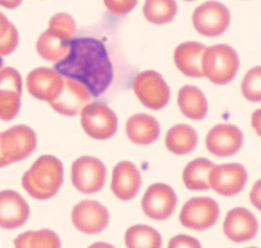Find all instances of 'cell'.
<instances>
[{"mask_svg": "<svg viewBox=\"0 0 261 248\" xmlns=\"http://www.w3.org/2000/svg\"><path fill=\"white\" fill-rule=\"evenodd\" d=\"M54 69L62 77L84 84L94 98L108 90L114 77L107 48L94 38L71 39L68 54L55 64Z\"/></svg>", "mask_w": 261, "mask_h": 248, "instance_id": "cell-1", "label": "cell"}, {"mask_svg": "<svg viewBox=\"0 0 261 248\" xmlns=\"http://www.w3.org/2000/svg\"><path fill=\"white\" fill-rule=\"evenodd\" d=\"M63 182V165L54 156L44 155L22 177V187L32 198L45 201L57 194Z\"/></svg>", "mask_w": 261, "mask_h": 248, "instance_id": "cell-2", "label": "cell"}, {"mask_svg": "<svg viewBox=\"0 0 261 248\" xmlns=\"http://www.w3.org/2000/svg\"><path fill=\"white\" fill-rule=\"evenodd\" d=\"M203 75L217 85L230 82L238 74V53L229 45L218 44L205 49L202 60Z\"/></svg>", "mask_w": 261, "mask_h": 248, "instance_id": "cell-3", "label": "cell"}, {"mask_svg": "<svg viewBox=\"0 0 261 248\" xmlns=\"http://www.w3.org/2000/svg\"><path fill=\"white\" fill-rule=\"evenodd\" d=\"M35 131L27 125H16L0 133V151L8 165L28 158L37 147Z\"/></svg>", "mask_w": 261, "mask_h": 248, "instance_id": "cell-4", "label": "cell"}, {"mask_svg": "<svg viewBox=\"0 0 261 248\" xmlns=\"http://www.w3.org/2000/svg\"><path fill=\"white\" fill-rule=\"evenodd\" d=\"M81 122L85 132L95 140L112 138L118 129L115 113L101 102L87 104L81 111Z\"/></svg>", "mask_w": 261, "mask_h": 248, "instance_id": "cell-5", "label": "cell"}, {"mask_svg": "<svg viewBox=\"0 0 261 248\" xmlns=\"http://www.w3.org/2000/svg\"><path fill=\"white\" fill-rule=\"evenodd\" d=\"M132 84L134 93L147 108L157 111L169 103V87L159 73L152 70L142 72Z\"/></svg>", "mask_w": 261, "mask_h": 248, "instance_id": "cell-6", "label": "cell"}, {"mask_svg": "<svg viewBox=\"0 0 261 248\" xmlns=\"http://www.w3.org/2000/svg\"><path fill=\"white\" fill-rule=\"evenodd\" d=\"M71 178L73 185L80 192L94 194L105 186L107 167L97 158L81 157L73 163Z\"/></svg>", "mask_w": 261, "mask_h": 248, "instance_id": "cell-7", "label": "cell"}, {"mask_svg": "<svg viewBox=\"0 0 261 248\" xmlns=\"http://www.w3.org/2000/svg\"><path fill=\"white\" fill-rule=\"evenodd\" d=\"M230 14L224 4L211 0L195 9L192 16V23L200 35L214 38L222 35L229 27Z\"/></svg>", "mask_w": 261, "mask_h": 248, "instance_id": "cell-8", "label": "cell"}, {"mask_svg": "<svg viewBox=\"0 0 261 248\" xmlns=\"http://www.w3.org/2000/svg\"><path fill=\"white\" fill-rule=\"evenodd\" d=\"M218 203L211 198H192L186 202L180 213V222L185 227L203 231L213 227L218 221Z\"/></svg>", "mask_w": 261, "mask_h": 248, "instance_id": "cell-9", "label": "cell"}, {"mask_svg": "<svg viewBox=\"0 0 261 248\" xmlns=\"http://www.w3.org/2000/svg\"><path fill=\"white\" fill-rule=\"evenodd\" d=\"M22 78L12 67L0 68V119H14L21 106Z\"/></svg>", "mask_w": 261, "mask_h": 248, "instance_id": "cell-10", "label": "cell"}, {"mask_svg": "<svg viewBox=\"0 0 261 248\" xmlns=\"http://www.w3.org/2000/svg\"><path fill=\"white\" fill-rule=\"evenodd\" d=\"M91 100L92 95L84 84L63 77L61 92L49 104L62 116H77Z\"/></svg>", "mask_w": 261, "mask_h": 248, "instance_id": "cell-11", "label": "cell"}, {"mask_svg": "<svg viewBox=\"0 0 261 248\" xmlns=\"http://www.w3.org/2000/svg\"><path fill=\"white\" fill-rule=\"evenodd\" d=\"M177 196L173 189L165 183L149 186L142 200V208L149 219L165 221L174 212Z\"/></svg>", "mask_w": 261, "mask_h": 248, "instance_id": "cell-12", "label": "cell"}, {"mask_svg": "<svg viewBox=\"0 0 261 248\" xmlns=\"http://www.w3.org/2000/svg\"><path fill=\"white\" fill-rule=\"evenodd\" d=\"M248 174L240 163H227L215 166L208 177L210 186L224 197L240 193L245 187Z\"/></svg>", "mask_w": 261, "mask_h": 248, "instance_id": "cell-13", "label": "cell"}, {"mask_svg": "<svg viewBox=\"0 0 261 248\" xmlns=\"http://www.w3.org/2000/svg\"><path fill=\"white\" fill-rule=\"evenodd\" d=\"M72 223L81 232L88 235L98 234L108 227L109 213L97 201H83L73 208Z\"/></svg>", "mask_w": 261, "mask_h": 248, "instance_id": "cell-14", "label": "cell"}, {"mask_svg": "<svg viewBox=\"0 0 261 248\" xmlns=\"http://www.w3.org/2000/svg\"><path fill=\"white\" fill-rule=\"evenodd\" d=\"M244 137L238 126L232 124H218L206 138V146L210 153L219 158L236 155L242 148Z\"/></svg>", "mask_w": 261, "mask_h": 248, "instance_id": "cell-15", "label": "cell"}, {"mask_svg": "<svg viewBox=\"0 0 261 248\" xmlns=\"http://www.w3.org/2000/svg\"><path fill=\"white\" fill-rule=\"evenodd\" d=\"M63 77L51 68L40 67L31 71L27 76L26 86L28 92L39 101L55 100L62 90Z\"/></svg>", "mask_w": 261, "mask_h": 248, "instance_id": "cell-16", "label": "cell"}, {"mask_svg": "<svg viewBox=\"0 0 261 248\" xmlns=\"http://www.w3.org/2000/svg\"><path fill=\"white\" fill-rule=\"evenodd\" d=\"M30 216V207L16 191L0 192V227L13 230L25 225Z\"/></svg>", "mask_w": 261, "mask_h": 248, "instance_id": "cell-17", "label": "cell"}, {"mask_svg": "<svg viewBox=\"0 0 261 248\" xmlns=\"http://www.w3.org/2000/svg\"><path fill=\"white\" fill-rule=\"evenodd\" d=\"M223 229L230 240L241 243L253 240L257 234L258 225L256 219L249 210L237 207L227 214Z\"/></svg>", "mask_w": 261, "mask_h": 248, "instance_id": "cell-18", "label": "cell"}, {"mask_svg": "<svg viewBox=\"0 0 261 248\" xmlns=\"http://www.w3.org/2000/svg\"><path fill=\"white\" fill-rule=\"evenodd\" d=\"M142 186V176L138 168L127 161L118 163L113 169L111 190L116 197L127 202L134 199Z\"/></svg>", "mask_w": 261, "mask_h": 248, "instance_id": "cell-19", "label": "cell"}, {"mask_svg": "<svg viewBox=\"0 0 261 248\" xmlns=\"http://www.w3.org/2000/svg\"><path fill=\"white\" fill-rule=\"evenodd\" d=\"M206 47L199 42L189 41L180 44L174 52V62L177 68L190 78H202V60Z\"/></svg>", "mask_w": 261, "mask_h": 248, "instance_id": "cell-20", "label": "cell"}, {"mask_svg": "<svg viewBox=\"0 0 261 248\" xmlns=\"http://www.w3.org/2000/svg\"><path fill=\"white\" fill-rule=\"evenodd\" d=\"M126 135L135 144L149 145L160 136V124L153 116L138 114L129 117L126 122Z\"/></svg>", "mask_w": 261, "mask_h": 248, "instance_id": "cell-21", "label": "cell"}, {"mask_svg": "<svg viewBox=\"0 0 261 248\" xmlns=\"http://www.w3.org/2000/svg\"><path fill=\"white\" fill-rule=\"evenodd\" d=\"M178 105L183 115L192 120H201L207 116V99L196 86L186 85L179 90Z\"/></svg>", "mask_w": 261, "mask_h": 248, "instance_id": "cell-22", "label": "cell"}, {"mask_svg": "<svg viewBox=\"0 0 261 248\" xmlns=\"http://www.w3.org/2000/svg\"><path fill=\"white\" fill-rule=\"evenodd\" d=\"M198 142L196 131L190 125L178 124L171 127L166 136V146L175 155L192 152Z\"/></svg>", "mask_w": 261, "mask_h": 248, "instance_id": "cell-23", "label": "cell"}, {"mask_svg": "<svg viewBox=\"0 0 261 248\" xmlns=\"http://www.w3.org/2000/svg\"><path fill=\"white\" fill-rule=\"evenodd\" d=\"M38 54L47 61H61L69 52L70 40L47 29L37 41Z\"/></svg>", "mask_w": 261, "mask_h": 248, "instance_id": "cell-24", "label": "cell"}, {"mask_svg": "<svg viewBox=\"0 0 261 248\" xmlns=\"http://www.w3.org/2000/svg\"><path fill=\"white\" fill-rule=\"evenodd\" d=\"M215 163L207 159H196L189 163L183 173L185 185L192 191H205L211 188L208 177Z\"/></svg>", "mask_w": 261, "mask_h": 248, "instance_id": "cell-25", "label": "cell"}, {"mask_svg": "<svg viewBox=\"0 0 261 248\" xmlns=\"http://www.w3.org/2000/svg\"><path fill=\"white\" fill-rule=\"evenodd\" d=\"M124 240L125 245L129 248H159L162 246L160 233L147 225L131 226L125 233Z\"/></svg>", "mask_w": 261, "mask_h": 248, "instance_id": "cell-26", "label": "cell"}, {"mask_svg": "<svg viewBox=\"0 0 261 248\" xmlns=\"http://www.w3.org/2000/svg\"><path fill=\"white\" fill-rule=\"evenodd\" d=\"M175 0H146L143 13L146 20L155 25H163L172 21L177 14Z\"/></svg>", "mask_w": 261, "mask_h": 248, "instance_id": "cell-27", "label": "cell"}, {"mask_svg": "<svg viewBox=\"0 0 261 248\" xmlns=\"http://www.w3.org/2000/svg\"><path fill=\"white\" fill-rule=\"evenodd\" d=\"M14 243L15 247L17 248H59L62 246L59 236L49 229L22 233L16 238Z\"/></svg>", "mask_w": 261, "mask_h": 248, "instance_id": "cell-28", "label": "cell"}, {"mask_svg": "<svg viewBox=\"0 0 261 248\" xmlns=\"http://www.w3.org/2000/svg\"><path fill=\"white\" fill-rule=\"evenodd\" d=\"M18 40L16 26L0 12V56L12 54L18 45Z\"/></svg>", "mask_w": 261, "mask_h": 248, "instance_id": "cell-29", "label": "cell"}, {"mask_svg": "<svg viewBox=\"0 0 261 248\" xmlns=\"http://www.w3.org/2000/svg\"><path fill=\"white\" fill-rule=\"evenodd\" d=\"M260 82V66L254 67L246 74L241 84V92L248 101L253 102L261 101Z\"/></svg>", "mask_w": 261, "mask_h": 248, "instance_id": "cell-30", "label": "cell"}, {"mask_svg": "<svg viewBox=\"0 0 261 248\" xmlns=\"http://www.w3.org/2000/svg\"><path fill=\"white\" fill-rule=\"evenodd\" d=\"M48 30L71 40L77 32V26L72 16L66 13H60L50 19Z\"/></svg>", "mask_w": 261, "mask_h": 248, "instance_id": "cell-31", "label": "cell"}, {"mask_svg": "<svg viewBox=\"0 0 261 248\" xmlns=\"http://www.w3.org/2000/svg\"><path fill=\"white\" fill-rule=\"evenodd\" d=\"M108 11L115 16H125L130 13L138 0H103Z\"/></svg>", "mask_w": 261, "mask_h": 248, "instance_id": "cell-32", "label": "cell"}, {"mask_svg": "<svg viewBox=\"0 0 261 248\" xmlns=\"http://www.w3.org/2000/svg\"><path fill=\"white\" fill-rule=\"evenodd\" d=\"M169 248L201 247L199 241L187 235H178L169 240Z\"/></svg>", "mask_w": 261, "mask_h": 248, "instance_id": "cell-33", "label": "cell"}, {"mask_svg": "<svg viewBox=\"0 0 261 248\" xmlns=\"http://www.w3.org/2000/svg\"><path fill=\"white\" fill-rule=\"evenodd\" d=\"M251 202H253L257 209H260V180L253 187L251 193Z\"/></svg>", "mask_w": 261, "mask_h": 248, "instance_id": "cell-34", "label": "cell"}, {"mask_svg": "<svg viewBox=\"0 0 261 248\" xmlns=\"http://www.w3.org/2000/svg\"><path fill=\"white\" fill-rule=\"evenodd\" d=\"M23 0H0V6L4 7V8L16 9L22 3Z\"/></svg>", "mask_w": 261, "mask_h": 248, "instance_id": "cell-35", "label": "cell"}, {"mask_svg": "<svg viewBox=\"0 0 261 248\" xmlns=\"http://www.w3.org/2000/svg\"><path fill=\"white\" fill-rule=\"evenodd\" d=\"M258 121H260V110H257L253 116V127L255 128L256 132L260 134V126L258 124Z\"/></svg>", "mask_w": 261, "mask_h": 248, "instance_id": "cell-36", "label": "cell"}, {"mask_svg": "<svg viewBox=\"0 0 261 248\" xmlns=\"http://www.w3.org/2000/svg\"><path fill=\"white\" fill-rule=\"evenodd\" d=\"M7 165H8V164L5 162V160L3 159L2 154H1V151H0V168H1V167H5V166H7Z\"/></svg>", "mask_w": 261, "mask_h": 248, "instance_id": "cell-37", "label": "cell"}, {"mask_svg": "<svg viewBox=\"0 0 261 248\" xmlns=\"http://www.w3.org/2000/svg\"><path fill=\"white\" fill-rule=\"evenodd\" d=\"M2 67V56H0V68Z\"/></svg>", "mask_w": 261, "mask_h": 248, "instance_id": "cell-38", "label": "cell"}, {"mask_svg": "<svg viewBox=\"0 0 261 248\" xmlns=\"http://www.w3.org/2000/svg\"><path fill=\"white\" fill-rule=\"evenodd\" d=\"M185 1H194V0H185Z\"/></svg>", "mask_w": 261, "mask_h": 248, "instance_id": "cell-39", "label": "cell"}]
</instances>
